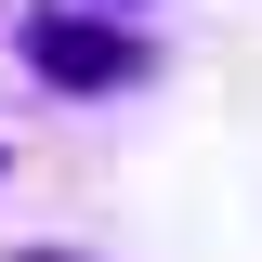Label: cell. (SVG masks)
<instances>
[{
	"mask_svg": "<svg viewBox=\"0 0 262 262\" xmlns=\"http://www.w3.org/2000/svg\"><path fill=\"white\" fill-rule=\"evenodd\" d=\"M79 13H118V27H131V13H144V0H79Z\"/></svg>",
	"mask_w": 262,
	"mask_h": 262,
	"instance_id": "cell-3",
	"label": "cell"
},
{
	"mask_svg": "<svg viewBox=\"0 0 262 262\" xmlns=\"http://www.w3.org/2000/svg\"><path fill=\"white\" fill-rule=\"evenodd\" d=\"M13 53L39 66V92H131V79H158V39L118 27V13H79V0H53V13H27V39Z\"/></svg>",
	"mask_w": 262,
	"mask_h": 262,
	"instance_id": "cell-1",
	"label": "cell"
},
{
	"mask_svg": "<svg viewBox=\"0 0 262 262\" xmlns=\"http://www.w3.org/2000/svg\"><path fill=\"white\" fill-rule=\"evenodd\" d=\"M13 262H92V249H53V236H39V249H13Z\"/></svg>",
	"mask_w": 262,
	"mask_h": 262,
	"instance_id": "cell-2",
	"label": "cell"
}]
</instances>
